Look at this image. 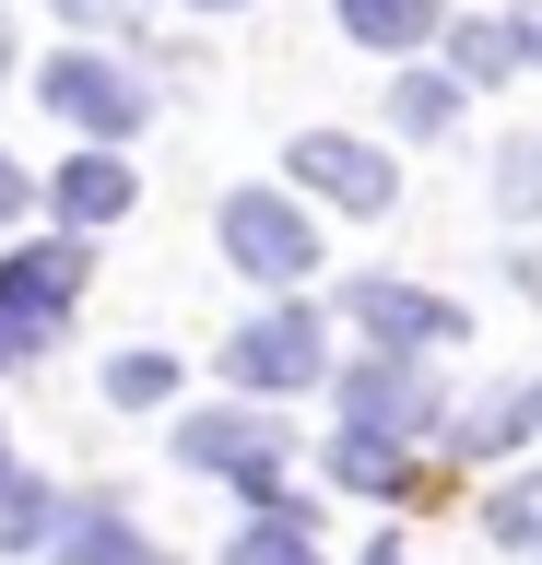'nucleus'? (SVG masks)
<instances>
[{
  "mask_svg": "<svg viewBox=\"0 0 542 565\" xmlns=\"http://www.w3.org/2000/svg\"><path fill=\"white\" fill-rule=\"evenodd\" d=\"M425 413H436V388L413 377V365H365L354 377V436H413Z\"/></svg>",
  "mask_w": 542,
  "mask_h": 565,
  "instance_id": "nucleus-7",
  "label": "nucleus"
},
{
  "mask_svg": "<svg viewBox=\"0 0 542 565\" xmlns=\"http://www.w3.org/2000/svg\"><path fill=\"white\" fill-rule=\"evenodd\" d=\"M519 424H542V388H531V401H519Z\"/></svg>",
  "mask_w": 542,
  "mask_h": 565,
  "instance_id": "nucleus-23",
  "label": "nucleus"
},
{
  "mask_svg": "<svg viewBox=\"0 0 542 565\" xmlns=\"http://www.w3.org/2000/svg\"><path fill=\"white\" fill-rule=\"evenodd\" d=\"M72 295H83V247H72V236L12 247V259H0V330H12V342H47V330L72 318Z\"/></svg>",
  "mask_w": 542,
  "mask_h": 565,
  "instance_id": "nucleus-2",
  "label": "nucleus"
},
{
  "mask_svg": "<svg viewBox=\"0 0 542 565\" xmlns=\"http://www.w3.org/2000/svg\"><path fill=\"white\" fill-rule=\"evenodd\" d=\"M496 201L507 212H542V141H507V153H496Z\"/></svg>",
  "mask_w": 542,
  "mask_h": 565,
  "instance_id": "nucleus-17",
  "label": "nucleus"
},
{
  "mask_svg": "<svg viewBox=\"0 0 542 565\" xmlns=\"http://www.w3.org/2000/svg\"><path fill=\"white\" fill-rule=\"evenodd\" d=\"M0 377H12V330H0Z\"/></svg>",
  "mask_w": 542,
  "mask_h": 565,
  "instance_id": "nucleus-24",
  "label": "nucleus"
},
{
  "mask_svg": "<svg viewBox=\"0 0 542 565\" xmlns=\"http://www.w3.org/2000/svg\"><path fill=\"white\" fill-rule=\"evenodd\" d=\"M436 24H448L436 0H342V35L354 47H425Z\"/></svg>",
  "mask_w": 542,
  "mask_h": 565,
  "instance_id": "nucleus-9",
  "label": "nucleus"
},
{
  "mask_svg": "<svg viewBox=\"0 0 542 565\" xmlns=\"http://www.w3.org/2000/svg\"><path fill=\"white\" fill-rule=\"evenodd\" d=\"M354 307H365V330H378V342H448V330H460L436 295H401V282H354Z\"/></svg>",
  "mask_w": 542,
  "mask_h": 565,
  "instance_id": "nucleus-8",
  "label": "nucleus"
},
{
  "mask_svg": "<svg viewBox=\"0 0 542 565\" xmlns=\"http://www.w3.org/2000/svg\"><path fill=\"white\" fill-rule=\"evenodd\" d=\"M330 471H342L354 494H401V448H390V436H342V448H330Z\"/></svg>",
  "mask_w": 542,
  "mask_h": 565,
  "instance_id": "nucleus-13",
  "label": "nucleus"
},
{
  "mask_svg": "<svg viewBox=\"0 0 542 565\" xmlns=\"http://www.w3.org/2000/svg\"><path fill=\"white\" fill-rule=\"evenodd\" d=\"M365 565H401V542H378V554H365Z\"/></svg>",
  "mask_w": 542,
  "mask_h": 565,
  "instance_id": "nucleus-22",
  "label": "nucleus"
},
{
  "mask_svg": "<svg viewBox=\"0 0 542 565\" xmlns=\"http://www.w3.org/2000/svg\"><path fill=\"white\" fill-rule=\"evenodd\" d=\"M295 177H307V189H330V201L342 212H390V153H378V141H342V130H295Z\"/></svg>",
  "mask_w": 542,
  "mask_h": 565,
  "instance_id": "nucleus-4",
  "label": "nucleus"
},
{
  "mask_svg": "<svg viewBox=\"0 0 542 565\" xmlns=\"http://www.w3.org/2000/svg\"><path fill=\"white\" fill-rule=\"evenodd\" d=\"M36 530H47V494L0 471V554H12V542H36Z\"/></svg>",
  "mask_w": 542,
  "mask_h": 565,
  "instance_id": "nucleus-18",
  "label": "nucleus"
},
{
  "mask_svg": "<svg viewBox=\"0 0 542 565\" xmlns=\"http://www.w3.org/2000/svg\"><path fill=\"white\" fill-rule=\"evenodd\" d=\"M0 71H12V24H0Z\"/></svg>",
  "mask_w": 542,
  "mask_h": 565,
  "instance_id": "nucleus-25",
  "label": "nucleus"
},
{
  "mask_svg": "<svg viewBox=\"0 0 542 565\" xmlns=\"http://www.w3.org/2000/svg\"><path fill=\"white\" fill-rule=\"evenodd\" d=\"M47 565H142V530L118 519V507H83L72 530H60V554Z\"/></svg>",
  "mask_w": 542,
  "mask_h": 565,
  "instance_id": "nucleus-10",
  "label": "nucleus"
},
{
  "mask_svg": "<svg viewBox=\"0 0 542 565\" xmlns=\"http://www.w3.org/2000/svg\"><path fill=\"white\" fill-rule=\"evenodd\" d=\"M166 388H178V365H166V353H118V365H107V401H130V413H153Z\"/></svg>",
  "mask_w": 542,
  "mask_h": 565,
  "instance_id": "nucleus-16",
  "label": "nucleus"
},
{
  "mask_svg": "<svg viewBox=\"0 0 542 565\" xmlns=\"http://www.w3.org/2000/svg\"><path fill=\"white\" fill-rule=\"evenodd\" d=\"M47 106L83 118V130H118V141L142 130V83H130L118 60H83V47H72V60H47Z\"/></svg>",
  "mask_w": 542,
  "mask_h": 565,
  "instance_id": "nucleus-6",
  "label": "nucleus"
},
{
  "mask_svg": "<svg viewBox=\"0 0 542 565\" xmlns=\"http://www.w3.org/2000/svg\"><path fill=\"white\" fill-rule=\"evenodd\" d=\"M507 47H519V60H542V0L519 12V24H507Z\"/></svg>",
  "mask_w": 542,
  "mask_h": 565,
  "instance_id": "nucleus-19",
  "label": "nucleus"
},
{
  "mask_svg": "<svg viewBox=\"0 0 542 565\" xmlns=\"http://www.w3.org/2000/svg\"><path fill=\"white\" fill-rule=\"evenodd\" d=\"M224 377H248V388H307V377H319V318L284 307V318H259V330H236V342H224Z\"/></svg>",
  "mask_w": 542,
  "mask_h": 565,
  "instance_id": "nucleus-5",
  "label": "nucleus"
},
{
  "mask_svg": "<svg viewBox=\"0 0 542 565\" xmlns=\"http://www.w3.org/2000/svg\"><path fill=\"white\" fill-rule=\"evenodd\" d=\"M0 212H24V177H12V153H0Z\"/></svg>",
  "mask_w": 542,
  "mask_h": 565,
  "instance_id": "nucleus-20",
  "label": "nucleus"
},
{
  "mask_svg": "<svg viewBox=\"0 0 542 565\" xmlns=\"http://www.w3.org/2000/svg\"><path fill=\"white\" fill-rule=\"evenodd\" d=\"M60 212H72V224H107V212H130V166H118V153H83V166L60 177Z\"/></svg>",
  "mask_w": 542,
  "mask_h": 565,
  "instance_id": "nucleus-11",
  "label": "nucleus"
},
{
  "mask_svg": "<svg viewBox=\"0 0 542 565\" xmlns=\"http://www.w3.org/2000/svg\"><path fill=\"white\" fill-rule=\"evenodd\" d=\"M213 12H236V0H213Z\"/></svg>",
  "mask_w": 542,
  "mask_h": 565,
  "instance_id": "nucleus-26",
  "label": "nucleus"
},
{
  "mask_svg": "<svg viewBox=\"0 0 542 565\" xmlns=\"http://www.w3.org/2000/svg\"><path fill=\"white\" fill-rule=\"evenodd\" d=\"M224 565H319V530L272 507V519H248V530H236V554H224Z\"/></svg>",
  "mask_w": 542,
  "mask_h": 565,
  "instance_id": "nucleus-12",
  "label": "nucleus"
},
{
  "mask_svg": "<svg viewBox=\"0 0 542 565\" xmlns=\"http://www.w3.org/2000/svg\"><path fill=\"white\" fill-rule=\"evenodd\" d=\"M448 118H460V83H448V71H401V130H448Z\"/></svg>",
  "mask_w": 542,
  "mask_h": 565,
  "instance_id": "nucleus-15",
  "label": "nucleus"
},
{
  "mask_svg": "<svg viewBox=\"0 0 542 565\" xmlns=\"http://www.w3.org/2000/svg\"><path fill=\"white\" fill-rule=\"evenodd\" d=\"M178 459L189 471H224L236 494H284V436L259 413H189L178 424Z\"/></svg>",
  "mask_w": 542,
  "mask_h": 565,
  "instance_id": "nucleus-3",
  "label": "nucleus"
},
{
  "mask_svg": "<svg viewBox=\"0 0 542 565\" xmlns=\"http://www.w3.org/2000/svg\"><path fill=\"white\" fill-rule=\"evenodd\" d=\"M448 71H460V83H496V71H519L507 24H448Z\"/></svg>",
  "mask_w": 542,
  "mask_h": 565,
  "instance_id": "nucleus-14",
  "label": "nucleus"
},
{
  "mask_svg": "<svg viewBox=\"0 0 542 565\" xmlns=\"http://www.w3.org/2000/svg\"><path fill=\"white\" fill-rule=\"evenodd\" d=\"M60 12H72V24H107V12H118V0H60Z\"/></svg>",
  "mask_w": 542,
  "mask_h": 565,
  "instance_id": "nucleus-21",
  "label": "nucleus"
},
{
  "mask_svg": "<svg viewBox=\"0 0 542 565\" xmlns=\"http://www.w3.org/2000/svg\"><path fill=\"white\" fill-rule=\"evenodd\" d=\"M224 259H236L248 282H307V271H319V236H307V212H295V201L236 189V201H224Z\"/></svg>",
  "mask_w": 542,
  "mask_h": 565,
  "instance_id": "nucleus-1",
  "label": "nucleus"
}]
</instances>
